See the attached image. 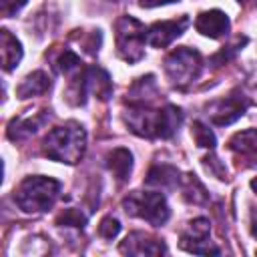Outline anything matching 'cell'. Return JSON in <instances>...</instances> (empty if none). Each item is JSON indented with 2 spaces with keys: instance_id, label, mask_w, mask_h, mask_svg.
I'll list each match as a JSON object with an SVG mask.
<instances>
[{
  "instance_id": "6da1fadb",
  "label": "cell",
  "mask_w": 257,
  "mask_h": 257,
  "mask_svg": "<svg viewBox=\"0 0 257 257\" xmlns=\"http://www.w3.org/2000/svg\"><path fill=\"white\" fill-rule=\"evenodd\" d=\"M183 114L177 106L167 104L163 108H151L149 104H133L124 112L126 126L145 139H171L181 126Z\"/></svg>"
},
{
  "instance_id": "7a4b0ae2",
  "label": "cell",
  "mask_w": 257,
  "mask_h": 257,
  "mask_svg": "<svg viewBox=\"0 0 257 257\" xmlns=\"http://www.w3.org/2000/svg\"><path fill=\"white\" fill-rule=\"evenodd\" d=\"M42 149L48 159L66 163V165H74L84 155L86 133L78 122L70 120L62 126H54L52 131H48Z\"/></svg>"
},
{
  "instance_id": "3957f363",
  "label": "cell",
  "mask_w": 257,
  "mask_h": 257,
  "mask_svg": "<svg viewBox=\"0 0 257 257\" xmlns=\"http://www.w3.org/2000/svg\"><path fill=\"white\" fill-rule=\"evenodd\" d=\"M60 195V183L50 177H26L14 191L16 205L26 213L48 211Z\"/></svg>"
},
{
  "instance_id": "277c9868",
  "label": "cell",
  "mask_w": 257,
  "mask_h": 257,
  "mask_svg": "<svg viewBox=\"0 0 257 257\" xmlns=\"http://www.w3.org/2000/svg\"><path fill=\"white\" fill-rule=\"evenodd\" d=\"M114 40L118 56L135 64L145 56V42H147V28L133 16H120L114 24Z\"/></svg>"
},
{
  "instance_id": "5b68a950",
  "label": "cell",
  "mask_w": 257,
  "mask_h": 257,
  "mask_svg": "<svg viewBox=\"0 0 257 257\" xmlns=\"http://www.w3.org/2000/svg\"><path fill=\"white\" fill-rule=\"evenodd\" d=\"M122 207L128 215L145 219L151 225H163L167 223L171 209L167 205V199L159 191H133L124 201Z\"/></svg>"
},
{
  "instance_id": "8992f818",
  "label": "cell",
  "mask_w": 257,
  "mask_h": 257,
  "mask_svg": "<svg viewBox=\"0 0 257 257\" xmlns=\"http://www.w3.org/2000/svg\"><path fill=\"white\" fill-rule=\"evenodd\" d=\"M201 68H203L201 54L193 48H187V46L173 50L165 58V72H167L169 80L181 88L191 84L201 74Z\"/></svg>"
},
{
  "instance_id": "52a82bcc",
  "label": "cell",
  "mask_w": 257,
  "mask_h": 257,
  "mask_svg": "<svg viewBox=\"0 0 257 257\" xmlns=\"http://www.w3.org/2000/svg\"><path fill=\"white\" fill-rule=\"evenodd\" d=\"M209 233H211V225L207 219H203V217L193 219L181 233V247L189 253H199V255L219 253V249L211 245Z\"/></svg>"
},
{
  "instance_id": "ba28073f",
  "label": "cell",
  "mask_w": 257,
  "mask_h": 257,
  "mask_svg": "<svg viewBox=\"0 0 257 257\" xmlns=\"http://www.w3.org/2000/svg\"><path fill=\"white\" fill-rule=\"evenodd\" d=\"M249 106V98L243 96L241 92H233L217 102L211 104L209 108V118L213 124L217 126H225V124H231L235 122L239 116H243V112L247 110Z\"/></svg>"
},
{
  "instance_id": "9c48e42d",
  "label": "cell",
  "mask_w": 257,
  "mask_h": 257,
  "mask_svg": "<svg viewBox=\"0 0 257 257\" xmlns=\"http://www.w3.org/2000/svg\"><path fill=\"white\" fill-rule=\"evenodd\" d=\"M191 24L189 16H181V18H175V20H163V22H155L149 30H147V40L151 46L155 48H165L169 46L175 38H179L187 26Z\"/></svg>"
},
{
  "instance_id": "30bf717a",
  "label": "cell",
  "mask_w": 257,
  "mask_h": 257,
  "mask_svg": "<svg viewBox=\"0 0 257 257\" xmlns=\"http://www.w3.org/2000/svg\"><path fill=\"white\" fill-rule=\"evenodd\" d=\"M118 249L124 255H161V253H167V247L163 241H159L147 233H141V231L126 235Z\"/></svg>"
},
{
  "instance_id": "8fae6325",
  "label": "cell",
  "mask_w": 257,
  "mask_h": 257,
  "mask_svg": "<svg viewBox=\"0 0 257 257\" xmlns=\"http://www.w3.org/2000/svg\"><path fill=\"white\" fill-rule=\"evenodd\" d=\"M195 28L203 34V36H209V38H223L227 36L231 24H229V18L225 12L221 10H207V12H201L195 20Z\"/></svg>"
},
{
  "instance_id": "7c38bea8",
  "label": "cell",
  "mask_w": 257,
  "mask_h": 257,
  "mask_svg": "<svg viewBox=\"0 0 257 257\" xmlns=\"http://www.w3.org/2000/svg\"><path fill=\"white\" fill-rule=\"evenodd\" d=\"M82 90H84V96L88 92H92L100 100H106L112 94V82H110L108 72L102 70L100 66H88V68H84V74H82Z\"/></svg>"
},
{
  "instance_id": "4fadbf2b",
  "label": "cell",
  "mask_w": 257,
  "mask_h": 257,
  "mask_svg": "<svg viewBox=\"0 0 257 257\" xmlns=\"http://www.w3.org/2000/svg\"><path fill=\"white\" fill-rule=\"evenodd\" d=\"M48 90H50V78H48V74L42 72V70H34V72H30L18 84L16 94L20 98H32V96H40V94H44Z\"/></svg>"
},
{
  "instance_id": "5bb4252c",
  "label": "cell",
  "mask_w": 257,
  "mask_h": 257,
  "mask_svg": "<svg viewBox=\"0 0 257 257\" xmlns=\"http://www.w3.org/2000/svg\"><path fill=\"white\" fill-rule=\"evenodd\" d=\"M231 151H235L239 157H245L251 161V165H257V128H249L243 133H237L231 143Z\"/></svg>"
},
{
  "instance_id": "9a60e30c",
  "label": "cell",
  "mask_w": 257,
  "mask_h": 257,
  "mask_svg": "<svg viewBox=\"0 0 257 257\" xmlns=\"http://www.w3.org/2000/svg\"><path fill=\"white\" fill-rule=\"evenodd\" d=\"M0 56H2V68L10 72L22 58V46L8 30L0 32Z\"/></svg>"
},
{
  "instance_id": "2e32d148",
  "label": "cell",
  "mask_w": 257,
  "mask_h": 257,
  "mask_svg": "<svg viewBox=\"0 0 257 257\" xmlns=\"http://www.w3.org/2000/svg\"><path fill=\"white\" fill-rule=\"evenodd\" d=\"M46 122V114H30V116H22V118H16L10 122L8 126V137L12 141H20V139H28L32 137L42 124Z\"/></svg>"
},
{
  "instance_id": "e0dca14e",
  "label": "cell",
  "mask_w": 257,
  "mask_h": 257,
  "mask_svg": "<svg viewBox=\"0 0 257 257\" xmlns=\"http://www.w3.org/2000/svg\"><path fill=\"white\" fill-rule=\"evenodd\" d=\"M106 167L108 171L118 179V181H126L131 171H133V155L128 149H114L112 153H108L106 157Z\"/></svg>"
},
{
  "instance_id": "ac0fdd59",
  "label": "cell",
  "mask_w": 257,
  "mask_h": 257,
  "mask_svg": "<svg viewBox=\"0 0 257 257\" xmlns=\"http://www.w3.org/2000/svg\"><path fill=\"white\" fill-rule=\"evenodd\" d=\"M179 183H181L179 171L171 165H157L147 175V185L157 189H175Z\"/></svg>"
},
{
  "instance_id": "d6986e66",
  "label": "cell",
  "mask_w": 257,
  "mask_h": 257,
  "mask_svg": "<svg viewBox=\"0 0 257 257\" xmlns=\"http://www.w3.org/2000/svg\"><path fill=\"white\" fill-rule=\"evenodd\" d=\"M179 185H181V191H183V195H185V199L189 203H195V205L207 203V191H205V187L201 185V181L193 173L181 177V183Z\"/></svg>"
},
{
  "instance_id": "ffe728a7",
  "label": "cell",
  "mask_w": 257,
  "mask_h": 257,
  "mask_svg": "<svg viewBox=\"0 0 257 257\" xmlns=\"http://www.w3.org/2000/svg\"><path fill=\"white\" fill-rule=\"evenodd\" d=\"M191 135H193L197 147H203V149H213L215 147V135H213V131L207 124H203L201 120H195L193 122Z\"/></svg>"
},
{
  "instance_id": "44dd1931",
  "label": "cell",
  "mask_w": 257,
  "mask_h": 257,
  "mask_svg": "<svg viewBox=\"0 0 257 257\" xmlns=\"http://www.w3.org/2000/svg\"><path fill=\"white\" fill-rule=\"evenodd\" d=\"M86 223V215L78 209H64L56 217V225H66V227H82Z\"/></svg>"
},
{
  "instance_id": "7402d4cb",
  "label": "cell",
  "mask_w": 257,
  "mask_h": 257,
  "mask_svg": "<svg viewBox=\"0 0 257 257\" xmlns=\"http://www.w3.org/2000/svg\"><path fill=\"white\" fill-rule=\"evenodd\" d=\"M118 231H120V223H118V219H114L110 215L104 217L98 225V235L104 237V239H114L118 235Z\"/></svg>"
},
{
  "instance_id": "603a6c76",
  "label": "cell",
  "mask_w": 257,
  "mask_h": 257,
  "mask_svg": "<svg viewBox=\"0 0 257 257\" xmlns=\"http://www.w3.org/2000/svg\"><path fill=\"white\" fill-rule=\"evenodd\" d=\"M203 161H205L207 171H211V173H213L217 179H227V171H225V167L219 163V159H217V157L209 155V157H205Z\"/></svg>"
},
{
  "instance_id": "cb8c5ba5",
  "label": "cell",
  "mask_w": 257,
  "mask_h": 257,
  "mask_svg": "<svg viewBox=\"0 0 257 257\" xmlns=\"http://www.w3.org/2000/svg\"><path fill=\"white\" fill-rule=\"evenodd\" d=\"M28 0H0V6H2V14L4 16H12L16 14Z\"/></svg>"
},
{
  "instance_id": "d4e9b609",
  "label": "cell",
  "mask_w": 257,
  "mask_h": 257,
  "mask_svg": "<svg viewBox=\"0 0 257 257\" xmlns=\"http://www.w3.org/2000/svg\"><path fill=\"white\" fill-rule=\"evenodd\" d=\"M171 2H179V0H139V4L145 6V8H153V6H161V4H171Z\"/></svg>"
},
{
  "instance_id": "484cf974",
  "label": "cell",
  "mask_w": 257,
  "mask_h": 257,
  "mask_svg": "<svg viewBox=\"0 0 257 257\" xmlns=\"http://www.w3.org/2000/svg\"><path fill=\"white\" fill-rule=\"evenodd\" d=\"M251 233L257 237V207L251 211Z\"/></svg>"
},
{
  "instance_id": "4316f807",
  "label": "cell",
  "mask_w": 257,
  "mask_h": 257,
  "mask_svg": "<svg viewBox=\"0 0 257 257\" xmlns=\"http://www.w3.org/2000/svg\"><path fill=\"white\" fill-rule=\"evenodd\" d=\"M251 189H253V191H255V193H257V177H255V179H253V181H251Z\"/></svg>"
},
{
  "instance_id": "83f0119b",
  "label": "cell",
  "mask_w": 257,
  "mask_h": 257,
  "mask_svg": "<svg viewBox=\"0 0 257 257\" xmlns=\"http://www.w3.org/2000/svg\"><path fill=\"white\" fill-rule=\"evenodd\" d=\"M237 2H241V4H255L257 0H237Z\"/></svg>"
},
{
  "instance_id": "f1b7e54d",
  "label": "cell",
  "mask_w": 257,
  "mask_h": 257,
  "mask_svg": "<svg viewBox=\"0 0 257 257\" xmlns=\"http://www.w3.org/2000/svg\"><path fill=\"white\" fill-rule=\"evenodd\" d=\"M110 2H120V0H110Z\"/></svg>"
}]
</instances>
